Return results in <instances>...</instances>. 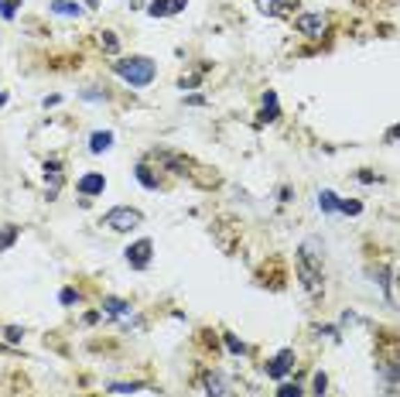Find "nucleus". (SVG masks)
<instances>
[{
    "label": "nucleus",
    "mask_w": 400,
    "mask_h": 397,
    "mask_svg": "<svg viewBox=\"0 0 400 397\" xmlns=\"http://www.w3.org/2000/svg\"><path fill=\"white\" fill-rule=\"evenodd\" d=\"M321 260H325V243L319 237H308L298 247V278L308 295H321Z\"/></svg>",
    "instance_id": "1"
},
{
    "label": "nucleus",
    "mask_w": 400,
    "mask_h": 397,
    "mask_svg": "<svg viewBox=\"0 0 400 397\" xmlns=\"http://www.w3.org/2000/svg\"><path fill=\"white\" fill-rule=\"evenodd\" d=\"M113 72H117L123 82L137 86V89L151 86V82H154V76H158V69H154V62H151L147 55H130V59L113 62Z\"/></svg>",
    "instance_id": "2"
},
{
    "label": "nucleus",
    "mask_w": 400,
    "mask_h": 397,
    "mask_svg": "<svg viewBox=\"0 0 400 397\" xmlns=\"http://www.w3.org/2000/svg\"><path fill=\"white\" fill-rule=\"evenodd\" d=\"M141 223H144L141 209H130V205H117V209H110V212L103 216V226L113 230V233H130V230H137Z\"/></svg>",
    "instance_id": "3"
},
{
    "label": "nucleus",
    "mask_w": 400,
    "mask_h": 397,
    "mask_svg": "<svg viewBox=\"0 0 400 397\" xmlns=\"http://www.w3.org/2000/svg\"><path fill=\"white\" fill-rule=\"evenodd\" d=\"M151 250H154L151 240H137L134 247H127V264H130L134 271H144V267L151 264Z\"/></svg>",
    "instance_id": "4"
},
{
    "label": "nucleus",
    "mask_w": 400,
    "mask_h": 397,
    "mask_svg": "<svg viewBox=\"0 0 400 397\" xmlns=\"http://www.w3.org/2000/svg\"><path fill=\"white\" fill-rule=\"evenodd\" d=\"M291 370H294V350H280L278 357L267 363V377L271 380H284Z\"/></svg>",
    "instance_id": "5"
},
{
    "label": "nucleus",
    "mask_w": 400,
    "mask_h": 397,
    "mask_svg": "<svg viewBox=\"0 0 400 397\" xmlns=\"http://www.w3.org/2000/svg\"><path fill=\"white\" fill-rule=\"evenodd\" d=\"M325 14H298L294 17V28L301 31V35H308V38H319L321 31H325Z\"/></svg>",
    "instance_id": "6"
},
{
    "label": "nucleus",
    "mask_w": 400,
    "mask_h": 397,
    "mask_svg": "<svg viewBox=\"0 0 400 397\" xmlns=\"http://www.w3.org/2000/svg\"><path fill=\"white\" fill-rule=\"evenodd\" d=\"M205 397H233V384L223 373H205Z\"/></svg>",
    "instance_id": "7"
},
{
    "label": "nucleus",
    "mask_w": 400,
    "mask_h": 397,
    "mask_svg": "<svg viewBox=\"0 0 400 397\" xmlns=\"http://www.w3.org/2000/svg\"><path fill=\"white\" fill-rule=\"evenodd\" d=\"M76 189H79L86 198L103 196V189H106V178H103L99 171H89V175H82V178H79V185H76Z\"/></svg>",
    "instance_id": "8"
},
{
    "label": "nucleus",
    "mask_w": 400,
    "mask_h": 397,
    "mask_svg": "<svg viewBox=\"0 0 400 397\" xmlns=\"http://www.w3.org/2000/svg\"><path fill=\"white\" fill-rule=\"evenodd\" d=\"M45 185H48V196H58L62 189V161H45Z\"/></svg>",
    "instance_id": "9"
},
{
    "label": "nucleus",
    "mask_w": 400,
    "mask_h": 397,
    "mask_svg": "<svg viewBox=\"0 0 400 397\" xmlns=\"http://www.w3.org/2000/svg\"><path fill=\"white\" fill-rule=\"evenodd\" d=\"M103 316L123 318V322H127V318L134 316V309H130V305H127L123 298H113V295H106V298H103Z\"/></svg>",
    "instance_id": "10"
},
{
    "label": "nucleus",
    "mask_w": 400,
    "mask_h": 397,
    "mask_svg": "<svg viewBox=\"0 0 400 397\" xmlns=\"http://www.w3.org/2000/svg\"><path fill=\"white\" fill-rule=\"evenodd\" d=\"M189 0H151V17H171V14H178L182 7H185Z\"/></svg>",
    "instance_id": "11"
},
{
    "label": "nucleus",
    "mask_w": 400,
    "mask_h": 397,
    "mask_svg": "<svg viewBox=\"0 0 400 397\" xmlns=\"http://www.w3.org/2000/svg\"><path fill=\"white\" fill-rule=\"evenodd\" d=\"M113 148V130H96L93 137H89V151L93 155H103V151H110Z\"/></svg>",
    "instance_id": "12"
},
{
    "label": "nucleus",
    "mask_w": 400,
    "mask_h": 397,
    "mask_svg": "<svg viewBox=\"0 0 400 397\" xmlns=\"http://www.w3.org/2000/svg\"><path fill=\"white\" fill-rule=\"evenodd\" d=\"M298 0H257V7H260V14H284L287 7H294Z\"/></svg>",
    "instance_id": "13"
},
{
    "label": "nucleus",
    "mask_w": 400,
    "mask_h": 397,
    "mask_svg": "<svg viewBox=\"0 0 400 397\" xmlns=\"http://www.w3.org/2000/svg\"><path fill=\"white\" fill-rule=\"evenodd\" d=\"M278 93H264V110H260V120L264 123H271V120H278Z\"/></svg>",
    "instance_id": "14"
},
{
    "label": "nucleus",
    "mask_w": 400,
    "mask_h": 397,
    "mask_svg": "<svg viewBox=\"0 0 400 397\" xmlns=\"http://www.w3.org/2000/svg\"><path fill=\"white\" fill-rule=\"evenodd\" d=\"M17 237H21V230H17L14 223H7V226H0V254H3V250H10V247L17 243Z\"/></svg>",
    "instance_id": "15"
},
{
    "label": "nucleus",
    "mask_w": 400,
    "mask_h": 397,
    "mask_svg": "<svg viewBox=\"0 0 400 397\" xmlns=\"http://www.w3.org/2000/svg\"><path fill=\"white\" fill-rule=\"evenodd\" d=\"M137 182L144 185V189H151V192H158V178H154V171L147 168V164H137Z\"/></svg>",
    "instance_id": "16"
},
{
    "label": "nucleus",
    "mask_w": 400,
    "mask_h": 397,
    "mask_svg": "<svg viewBox=\"0 0 400 397\" xmlns=\"http://www.w3.org/2000/svg\"><path fill=\"white\" fill-rule=\"evenodd\" d=\"M319 205H321V212H328V216H332V212H339V196H335V192H328V189H321V192H319Z\"/></svg>",
    "instance_id": "17"
},
{
    "label": "nucleus",
    "mask_w": 400,
    "mask_h": 397,
    "mask_svg": "<svg viewBox=\"0 0 400 397\" xmlns=\"http://www.w3.org/2000/svg\"><path fill=\"white\" fill-rule=\"evenodd\" d=\"M51 10L62 14V17H76V14H79V3H76V0H51Z\"/></svg>",
    "instance_id": "18"
},
{
    "label": "nucleus",
    "mask_w": 400,
    "mask_h": 397,
    "mask_svg": "<svg viewBox=\"0 0 400 397\" xmlns=\"http://www.w3.org/2000/svg\"><path fill=\"white\" fill-rule=\"evenodd\" d=\"M339 212H346V216H360V212H362V202H349V198H339Z\"/></svg>",
    "instance_id": "19"
},
{
    "label": "nucleus",
    "mask_w": 400,
    "mask_h": 397,
    "mask_svg": "<svg viewBox=\"0 0 400 397\" xmlns=\"http://www.w3.org/2000/svg\"><path fill=\"white\" fill-rule=\"evenodd\" d=\"M110 391L113 394H137V391H144V384H110Z\"/></svg>",
    "instance_id": "20"
},
{
    "label": "nucleus",
    "mask_w": 400,
    "mask_h": 397,
    "mask_svg": "<svg viewBox=\"0 0 400 397\" xmlns=\"http://www.w3.org/2000/svg\"><path fill=\"white\" fill-rule=\"evenodd\" d=\"M223 339H226V350H230V353H246V346H243L240 339H237V336H230V332H226V336H223Z\"/></svg>",
    "instance_id": "21"
},
{
    "label": "nucleus",
    "mask_w": 400,
    "mask_h": 397,
    "mask_svg": "<svg viewBox=\"0 0 400 397\" xmlns=\"http://www.w3.org/2000/svg\"><path fill=\"white\" fill-rule=\"evenodd\" d=\"M3 339H7V343H21V339H24V329H17V325H7V329H3Z\"/></svg>",
    "instance_id": "22"
},
{
    "label": "nucleus",
    "mask_w": 400,
    "mask_h": 397,
    "mask_svg": "<svg viewBox=\"0 0 400 397\" xmlns=\"http://www.w3.org/2000/svg\"><path fill=\"white\" fill-rule=\"evenodd\" d=\"M99 45H103L106 52H117V48H120V41L113 38V31H103V35H99Z\"/></svg>",
    "instance_id": "23"
},
{
    "label": "nucleus",
    "mask_w": 400,
    "mask_h": 397,
    "mask_svg": "<svg viewBox=\"0 0 400 397\" xmlns=\"http://www.w3.org/2000/svg\"><path fill=\"white\" fill-rule=\"evenodd\" d=\"M278 397H301V387L298 384H280Z\"/></svg>",
    "instance_id": "24"
},
{
    "label": "nucleus",
    "mask_w": 400,
    "mask_h": 397,
    "mask_svg": "<svg viewBox=\"0 0 400 397\" xmlns=\"http://www.w3.org/2000/svg\"><path fill=\"white\" fill-rule=\"evenodd\" d=\"M58 302H62V305H76V302H79V295H76L72 288H65V291L58 295Z\"/></svg>",
    "instance_id": "25"
},
{
    "label": "nucleus",
    "mask_w": 400,
    "mask_h": 397,
    "mask_svg": "<svg viewBox=\"0 0 400 397\" xmlns=\"http://www.w3.org/2000/svg\"><path fill=\"white\" fill-rule=\"evenodd\" d=\"M0 14H3V17H7V21H10V17H14V14H17V0H7V3H3V7H0Z\"/></svg>",
    "instance_id": "26"
},
{
    "label": "nucleus",
    "mask_w": 400,
    "mask_h": 397,
    "mask_svg": "<svg viewBox=\"0 0 400 397\" xmlns=\"http://www.w3.org/2000/svg\"><path fill=\"white\" fill-rule=\"evenodd\" d=\"M325 387H328V377L325 373H315V394H325Z\"/></svg>",
    "instance_id": "27"
},
{
    "label": "nucleus",
    "mask_w": 400,
    "mask_h": 397,
    "mask_svg": "<svg viewBox=\"0 0 400 397\" xmlns=\"http://www.w3.org/2000/svg\"><path fill=\"white\" fill-rule=\"evenodd\" d=\"M3 100H7V96H3V93H0V103H3Z\"/></svg>",
    "instance_id": "28"
},
{
    "label": "nucleus",
    "mask_w": 400,
    "mask_h": 397,
    "mask_svg": "<svg viewBox=\"0 0 400 397\" xmlns=\"http://www.w3.org/2000/svg\"><path fill=\"white\" fill-rule=\"evenodd\" d=\"M0 7H3V0H0Z\"/></svg>",
    "instance_id": "29"
}]
</instances>
